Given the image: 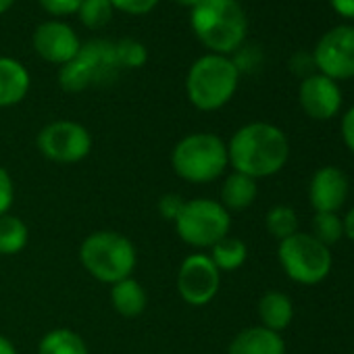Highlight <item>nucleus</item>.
<instances>
[{"label": "nucleus", "instance_id": "obj_20", "mask_svg": "<svg viewBox=\"0 0 354 354\" xmlns=\"http://www.w3.org/2000/svg\"><path fill=\"white\" fill-rule=\"evenodd\" d=\"M38 354H88V346L77 331L59 327L40 339Z\"/></svg>", "mask_w": 354, "mask_h": 354}, {"label": "nucleus", "instance_id": "obj_15", "mask_svg": "<svg viewBox=\"0 0 354 354\" xmlns=\"http://www.w3.org/2000/svg\"><path fill=\"white\" fill-rule=\"evenodd\" d=\"M32 88L30 71L13 57H0V109L19 104Z\"/></svg>", "mask_w": 354, "mask_h": 354}, {"label": "nucleus", "instance_id": "obj_22", "mask_svg": "<svg viewBox=\"0 0 354 354\" xmlns=\"http://www.w3.org/2000/svg\"><path fill=\"white\" fill-rule=\"evenodd\" d=\"M30 230L24 219L15 215L0 217V257H13L28 246Z\"/></svg>", "mask_w": 354, "mask_h": 354}, {"label": "nucleus", "instance_id": "obj_4", "mask_svg": "<svg viewBox=\"0 0 354 354\" xmlns=\"http://www.w3.org/2000/svg\"><path fill=\"white\" fill-rule=\"evenodd\" d=\"M230 165L227 144L209 131H198L182 138L171 152V167L190 184H211L225 173Z\"/></svg>", "mask_w": 354, "mask_h": 354}, {"label": "nucleus", "instance_id": "obj_9", "mask_svg": "<svg viewBox=\"0 0 354 354\" xmlns=\"http://www.w3.org/2000/svg\"><path fill=\"white\" fill-rule=\"evenodd\" d=\"M313 63L317 73L333 80H354V26L339 24L327 30L313 48Z\"/></svg>", "mask_w": 354, "mask_h": 354}, {"label": "nucleus", "instance_id": "obj_28", "mask_svg": "<svg viewBox=\"0 0 354 354\" xmlns=\"http://www.w3.org/2000/svg\"><path fill=\"white\" fill-rule=\"evenodd\" d=\"M109 3L115 11H121L131 17H142L154 11L158 0H109Z\"/></svg>", "mask_w": 354, "mask_h": 354}, {"label": "nucleus", "instance_id": "obj_26", "mask_svg": "<svg viewBox=\"0 0 354 354\" xmlns=\"http://www.w3.org/2000/svg\"><path fill=\"white\" fill-rule=\"evenodd\" d=\"M115 53H117V61H119L121 71L123 69H140L148 61V48L140 40H133V38L117 40Z\"/></svg>", "mask_w": 354, "mask_h": 354}, {"label": "nucleus", "instance_id": "obj_36", "mask_svg": "<svg viewBox=\"0 0 354 354\" xmlns=\"http://www.w3.org/2000/svg\"><path fill=\"white\" fill-rule=\"evenodd\" d=\"M0 354H17L13 342L7 335H3V333H0Z\"/></svg>", "mask_w": 354, "mask_h": 354}, {"label": "nucleus", "instance_id": "obj_13", "mask_svg": "<svg viewBox=\"0 0 354 354\" xmlns=\"http://www.w3.org/2000/svg\"><path fill=\"white\" fill-rule=\"evenodd\" d=\"M298 102L306 117L315 121H329L335 115H339L344 104V94L337 82L321 73H313L300 82Z\"/></svg>", "mask_w": 354, "mask_h": 354}, {"label": "nucleus", "instance_id": "obj_23", "mask_svg": "<svg viewBox=\"0 0 354 354\" xmlns=\"http://www.w3.org/2000/svg\"><path fill=\"white\" fill-rule=\"evenodd\" d=\"M265 225L267 232L275 238V240H286L290 236H294L298 232V215L292 207L286 205H277L273 207L267 217H265Z\"/></svg>", "mask_w": 354, "mask_h": 354}, {"label": "nucleus", "instance_id": "obj_30", "mask_svg": "<svg viewBox=\"0 0 354 354\" xmlns=\"http://www.w3.org/2000/svg\"><path fill=\"white\" fill-rule=\"evenodd\" d=\"M15 201V186H13V177L5 167H0V217L7 215L13 207Z\"/></svg>", "mask_w": 354, "mask_h": 354}, {"label": "nucleus", "instance_id": "obj_37", "mask_svg": "<svg viewBox=\"0 0 354 354\" xmlns=\"http://www.w3.org/2000/svg\"><path fill=\"white\" fill-rule=\"evenodd\" d=\"M173 3H175V5H180V7H184V9H190V11H192V9L201 3V0H173Z\"/></svg>", "mask_w": 354, "mask_h": 354}, {"label": "nucleus", "instance_id": "obj_16", "mask_svg": "<svg viewBox=\"0 0 354 354\" xmlns=\"http://www.w3.org/2000/svg\"><path fill=\"white\" fill-rule=\"evenodd\" d=\"M227 354H286V342L279 333L254 325L242 329L230 342Z\"/></svg>", "mask_w": 354, "mask_h": 354}, {"label": "nucleus", "instance_id": "obj_18", "mask_svg": "<svg viewBox=\"0 0 354 354\" xmlns=\"http://www.w3.org/2000/svg\"><path fill=\"white\" fill-rule=\"evenodd\" d=\"M259 319L263 327L275 333H281L286 327H290L294 319L292 298L283 292H267L259 300Z\"/></svg>", "mask_w": 354, "mask_h": 354}, {"label": "nucleus", "instance_id": "obj_35", "mask_svg": "<svg viewBox=\"0 0 354 354\" xmlns=\"http://www.w3.org/2000/svg\"><path fill=\"white\" fill-rule=\"evenodd\" d=\"M342 227H344V236H346L348 240H352V242H354V207H352V209H348V213L344 215V219H342Z\"/></svg>", "mask_w": 354, "mask_h": 354}, {"label": "nucleus", "instance_id": "obj_14", "mask_svg": "<svg viewBox=\"0 0 354 354\" xmlns=\"http://www.w3.org/2000/svg\"><path fill=\"white\" fill-rule=\"evenodd\" d=\"M348 177L339 167L327 165L315 171L308 184V201L315 213H337L348 198Z\"/></svg>", "mask_w": 354, "mask_h": 354}, {"label": "nucleus", "instance_id": "obj_5", "mask_svg": "<svg viewBox=\"0 0 354 354\" xmlns=\"http://www.w3.org/2000/svg\"><path fill=\"white\" fill-rule=\"evenodd\" d=\"M80 261L84 269L102 283H117L131 277L138 252L133 242L119 232H94L80 246Z\"/></svg>", "mask_w": 354, "mask_h": 354}, {"label": "nucleus", "instance_id": "obj_19", "mask_svg": "<svg viewBox=\"0 0 354 354\" xmlns=\"http://www.w3.org/2000/svg\"><path fill=\"white\" fill-rule=\"evenodd\" d=\"M259 196V186L257 180L252 177L234 171L232 175L225 177V182L221 186V205L232 213V211H244L252 207V203Z\"/></svg>", "mask_w": 354, "mask_h": 354}, {"label": "nucleus", "instance_id": "obj_8", "mask_svg": "<svg viewBox=\"0 0 354 354\" xmlns=\"http://www.w3.org/2000/svg\"><path fill=\"white\" fill-rule=\"evenodd\" d=\"M277 259L283 273L302 286L321 283L333 265L329 246L321 244L313 234L296 232L294 236L279 242Z\"/></svg>", "mask_w": 354, "mask_h": 354}, {"label": "nucleus", "instance_id": "obj_21", "mask_svg": "<svg viewBox=\"0 0 354 354\" xmlns=\"http://www.w3.org/2000/svg\"><path fill=\"white\" fill-rule=\"evenodd\" d=\"M211 261L215 263V267L219 271H225V273H232V271H238L246 259H248V248L246 244L240 240V238H234V236H225L223 240H219L213 248H211Z\"/></svg>", "mask_w": 354, "mask_h": 354}, {"label": "nucleus", "instance_id": "obj_25", "mask_svg": "<svg viewBox=\"0 0 354 354\" xmlns=\"http://www.w3.org/2000/svg\"><path fill=\"white\" fill-rule=\"evenodd\" d=\"M313 236L325 244H337L344 238V227H342V217L337 213H315L313 219Z\"/></svg>", "mask_w": 354, "mask_h": 354}, {"label": "nucleus", "instance_id": "obj_6", "mask_svg": "<svg viewBox=\"0 0 354 354\" xmlns=\"http://www.w3.org/2000/svg\"><path fill=\"white\" fill-rule=\"evenodd\" d=\"M121 67L113 40H90L82 44L80 53L61 67L59 86L67 94H80L94 86L111 84L119 75Z\"/></svg>", "mask_w": 354, "mask_h": 354}, {"label": "nucleus", "instance_id": "obj_12", "mask_svg": "<svg viewBox=\"0 0 354 354\" xmlns=\"http://www.w3.org/2000/svg\"><path fill=\"white\" fill-rule=\"evenodd\" d=\"M82 40L77 36V32L61 21V19H48L42 21L32 36V46L36 50V55L50 63V65H67L82 48Z\"/></svg>", "mask_w": 354, "mask_h": 354}, {"label": "nucleus", "instance_id": "obj_31", "mask_svg": "<svg viewBox=\"0 0 354 354\" xmlns=\"http://www.w3.org/2000/svg\"><path fill=\"white\" fill-rule=\"evenodd\" d=\"M184 205H186V198H182L180 194H165L158 201V213L165 221H175L177 215L182 213Z\"/></svg>", "mask_w": 354, "mask_h": 354}, {"label": "nucleus", "instance_id": "obj_29", "mask_svg": "<svg viewBox=\"0 0 354 354\" xmlns=\"http://www.w3.org/2000/svg\"><path fill=\"white\" fill-rule=\"evenodd\" d=\"M38 3L48 15H53V19H63L69 15H77L82 0H38Z\"/></svg>", "mask_w": 354, "mask_h": 354}, {"label": "nucleus", "instance_id": "obj_38", "mask_svg": "<svg viewBox=\"0 0 354 354\" xmlns=\"http://www.w3.org/2000/svg\"><path fill=\"white\" fill-rule=\"evenodd\" d=\"M17 3V0H0V15H5L13 9V5Z\"/></svg>", "mask_w": 354, "mask_h": 354}, {"label": "nucleus", "instance_id": "obj_34", "mask_svg": "<svg viewBox=\"0 0 354 354\" xmlns=\"http://www.w3.org/2000/svg\"><path fill=\"white\" fill-rule=\"evenodd\" d=\"M327 3L337 17L354 21V0H327Z\"/></svg>", "mask_w": 354, "mask_h": 354}, {"label": "nucleus", "instance_id": "obj_27", "mask_svg": "<svg viewBox=\"0 0 354 354\" xmlns=\"http://www.w3.org/2000/svg\"><path fill=\"white\" fill-rule=\"evenodd\" d=\"M232 61H234V65L238 67L240 75H242V73H250V71L259 69V65L263 63V53H261L257 46L244 44L242 48H238V50L234 53Z\"/></svg>", "mask_w": 354, "mask_h": 354}, {"label": "nucleus", "instance_id": "obj_17", "mask_svg": "<svg viewBox=\"0 0 354 354\" xmlns=\"http://www.w3.org/2000/svg\"><path fill=\"white\" fill-rule=\"evenodd\" d=\"M111 304L121 317L133 319L144 313L148 304V294L138 279L127 277L111 286Z\"/></svg>", "mask_w": 354, "mask_h": 354}, {"label": "nucleus", "instance_id": "obj_1", "mask_svg": "<svg viewBox=\"0 0 354 354\" xmlns=\"http://www.w3.org/2000/svg\"><path fill=\"white\" fill-rule=\"evenodd\" d=\"M227 158L234 171L252 180L279 173L290 158V140L273 123L252 121L242 125L227 142Z\"/></svg>", "mask_w": 354, "mask_h": 354}, {"label": "nucleus", "instance_id": "obj_3", "mask_svg": "<svg viewBox=\"0 0 354 354\" xmlns=\"http://www.w3.org/2000/svg\"><path fill=\"white\" fill-rule=\"evenodd\" d=\"M240 71L232 57L223 55H203L196 59L186 77V94L203 113H213L223 109L240 86Z\"/></svg>", "mask_w": 354, "mask_h": 354}, {"label": "nucleus", "instance_id": "obj_7", "mask_svg": "<svg viewBox=\"0 0 354 354\" xmlns=\"http://www.w3.org/2000/svg\"><path fill=\"white\" fill-rule=\"evenodd\" d=\"M173 223L177 236L188 246L213 248L219 240L230 236L232 215L219 201L194 198L186 201L182 213Z\"/></svg>", "mask_w": 354, "mask_h": 354}, {"label": "nucleus", "instance_id": "obj_24", "mask_svg": "<svg viewBox=\"0 0 354 354\" xmlns=\"http://www.w3.org/2000/svg\"><path fill=\"white\" fill-rule=\"evenodd\" d=\"M115 9L111 7L109 0H82L77 9V19L88 30H100L113 19Z\"/></svg>", "mask_w": 354, "mask_h": 354}, {"label": "nucleus", "instance_id": "obj_33", "mask_svg": "<svg viewBox=\"0 0 354 354\" xmlns=\"http://www.w3.org/2000/svg\"><path fill=\"white\" fill-rule=\"evenodd\" d=\"M339 131H342V140H344L346 148L354 154V106H350V109L342 115Z\"/></svg>", "mask_w": 354, "mask_h": 354}, {"label": "nucleus", "instance_id": "obj_32", "mask_svg": "<svg viewBox=\"0 0 354 354\" xmlns=\"http://www.w3.org/2000/svg\"><path fill=\"white\" fill-rule=\"evenodd\" d=\"M290 71L298 77H308L313 73H317L315 69V63H313V55L310 53H304V50H298L290 57Z\"/></svg>", "mask_w": 354, "mask_h": 354}, {"label": "nucleus", "instance_id": "obj_2", "mask_svg": "<svg viewBox=\"0 0 354 354\" xmlns=\"http://www.w3.org/2000/svg\"><path fill=\"white\" fill-rule=\"evenodd\" d=\"M190 26L213 55L232 57L248 38V15L240 0H201L190 11Z\"/></svg>", "mask_w": 354, "mask_h": 354}, {"label": "nucleus", "instance_id": "obj_11", "mask_svg": "<svg viewBox=\"0 0 354 354\" xmlns=\"http://www.w3.org/2000/svg\"><path fill=\"white\" fill-rule=\"evenodd\" d=\"M221 286V271L209 254H190L182 261L177 271V292L190 306L209 304Z\"/></svg>", "mask_w": 354, "mask_h": 354}, {"label": "nucleus", "instance_id": "obj_10", "mask_svg": "<svg viewBox=\"0 0 354 354\" xmlns=\"http://www.w3.org/2000/svg\"><path fill=\"white\" fill-rule=\"evenodd\" d=\"M36 142L44 158L61 165L80 162L92 150L90 131L86 129V125L71 119H59L44 125Z\"/></svg>", "mask_w": 354, "mask_h": 354}]
</instances>
